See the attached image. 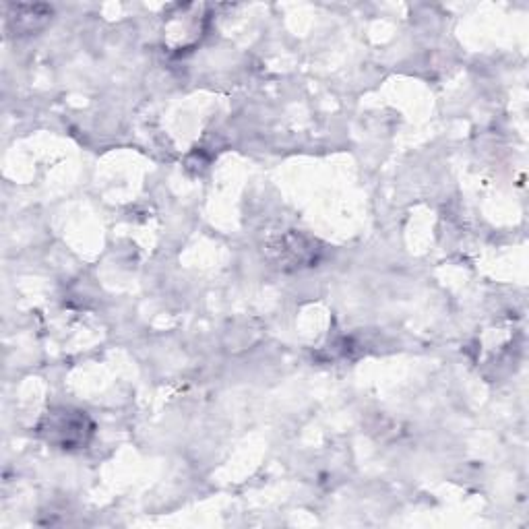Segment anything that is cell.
Here are the masks:
<instances>
[{"label":"cell","mask_w":529,"mask_h":529,"mask_svg":"<svg viewBox=\"0 0 529 529\" xmlns=\"http://www.w3.org/2000/svg\"><path fill=\"white\" fill-rule=\"evenodd\" d=\"M48 441L60 445L62 449L83 447L93 434V424L83 412L62 410L60 414H50L46 424L42 426Z\"/></svg>","instance_id":"1"},{"label":"cell","mask_w":529,"mask_h":529,"mask_svg":"<svg viewBox=\"0 0 529 529\" xmlns=\"http://www.w3.org/2000/svg\"><path fill=\"white\" fill-rule=\"evenodd\" d=\"M52 19V9L46 5H13L9 7L7 21L15 25L19 34H34Z\"/></svg>","instance_id":"2"}]
</instances>
